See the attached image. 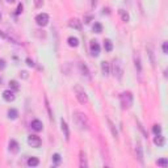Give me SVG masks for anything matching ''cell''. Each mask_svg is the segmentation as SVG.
I'll return each mask as SVG.
<instances>
[{"label":"cell","instance_id":"obj_1","mask_svg":"<svg viewBox=\"0 0 168 168\" xmlns=\"http://www.w3.org/2000/svg\"><path fill=\"white\" fill-rule=\"evenodd\" d=\"M74 122L76 126L81 130H89V121H88L87 116L81 112H75L74 113Z\"/></svg>","mask_w":168,"mask_h":168},{"label":"cell","instance_id":"obj_2","mask_svg":"<svg viewBox=\"0 0 168 168\" xmlns=\"http://www.w3.org/2000/svg\"><path fill=\"white\" fill-rule=\"evenodd\" d=\"M120 100H121V105L124 109H129L133 105V95H131V92H122L121 96H120Z\"/></svg>","mask_w":168,"mask_h":168},{"label":"cell","instance_id":"obj_3","mask_svg":"<svg viewBox=\"0 0 168 168\" xmlns=\"http://www.w3.org/2000/svg\"><path fill=\"white\" fill-rule=\"evenodd\" d=\"M75 91V95H76V99L80 104H87L88 103V95L87 92L84 91V88H81L80 85H75L74 88Z\"/></svg>","mask_w":168,"mask_h":168},{"label":"cell","instance_id":"obj_4","mask_svg":"<svg viewBox=\"0 0 168 168\" xmlns=\"http://www.w3.org/2000/svg\"><path fill=\"white\" fill-rule=\"evenodd\" d=\"M113 72H114V76L117 79L121 80L122 79V74H124V70H122V65L118 59L113 62Z\"/></svg>","mask_w":168,"mask_h":168},{"label":"cell","instance_id":"obj_5","mask_svg":"<svg viewBox=\"0 0 168 168\" xmlns=\"http://www.w3.org/2000/svg\"><path fill=\"white\" fill-rule=\"evenodd\" d=\"M36 21L40 26H46L49 24V15L47 13H40L36 16Z\"/></svg>","mask_w":168,"mask_h":168},{"label":"cell","instance_id":"obj_6","mask_svg":"<svg viewBox=\"0 0 168 168\" xmlns=\"http://www.w3.org/2000/svg\"><path fill=\"white\" fill-rule=\"evenodd\" d=\"M41 143H42V140H41V138L38 137V135H29L28 137V144L29 146L37 149V147L41 146Z\"/></svg>","mask_w":168,"mask_h":168},{"label":"cell","instance_id":"obj_7","mask_svg":"<svg viewBox=\"0 0 168 168\" xmlns=\"http://www.w3.org/2000/svg\"><path fill=\"white\" fill-rule=\"evenodd\" d=\"M3 99L5 100V101H8V103H12L13 100L16 99L15 92H13V91H11V89L4 91V92H3Z\"/></svg>","mask_w":168,"mask_h":168},{"label":"cell","instance_id":"obj_8","mask_svg":"<svg viewBox=\"0 0 168 168\" xmlns=\"http://www.w3.org/2000/svg\"><path fill=\"white\" fill-rule=\"evenodd\" d=\"M134 65H135L138 75H140V72H142V65H140V56L138 53H134Z\"/></svg>","mask_w":168,"mask_h":168},{"label":"cell","instance_id":"obj_9","mask_svg":"<svg viewBox=\"0 0 168 168\" xmlns=\"http://www.w3.org/2000/svg\"><path fill=\"white\" fill-rule=\"evenodd\" d=\"M89 47H91V54H92L93 56H97L100 54V45L97 44L96 41H92Z\"/></svg>","mask_w":168,"mask_h":168},{"label":"cell","instance_id":"obj_10","mask_svg":"<svg viewBox=\"0 0 168 168\" xmlns=\"http://www.w3.org/2000/svg\"><path fill=\"white\" fill-rule=\"evenodd\" d=\"M60 128H62V131L65 133V138L66 140L70 139V130H69V126H67V124H66L65 120H60Z\"/></svg>","mask_w":168,"mask_h":168},{"label":"cell","instance_id":"obj_11","mask_svg":"<svg viewBox=\"0 0 168 168\" xmlns=\"http://www.w3.org/2000/svg\"><path fill=\"white\" fill-rule=\"evenodd\" d=\"M154 143H155L158 147H162V146H164V143H165V139H164V137H163L162 134H156V137L154 138Z\"/></svg>","mask_w":168,"mask_h":168},{"label":"cell","instance_id":"obj_12","mask_svg":"<svg viewBox=\"0 0 168 168\" xmlns=\"http://www.w3.org/2000/svg\"><path fill=\"white\" fill-rule=\"evenodd\" d=\"M19 150H20L19 143H17L15 139H11L9 140V151L11 153H13V154H17L19 153Z\"/></svg>","mask_w":168,"mask_h":168},{"label":"cell","instance_id":"obj_13","mask_svg":"<svg viewBox=\"0 0 168 168\" xmlns=\"http://www.w3.org/2000/svg\"><path fill=\"white\" fill-rule=\"evenodd\" d=\"M79 165L81 168H87L88 163H87V158H85V153L84 151H80V158H79Z\"/></svg>","mask_w":168,"mask_h":168},{"label":"cell","instance_id":"obj_14","mask_svg":"<svg viewBox=\"0 0 168 168\" xmlns=\"http://www.w3.org/2000/svg\"><path fill=\"white\" fill-rule=\"evenodd\" d=\"M69 25L71 26V28L76 29V30H80V29H81V22L79 21L78 19H72V20H70Z\"/></svg>","mask_w":168,"mask_h":168},{"label":"cell","instance_id":"obj_15","mask_svg":"<svg viewBox=\"0 0 168 168\" xmlns=\"http://www.w3.org/2000/svg\"><path fill=\"white\" fill-rule=\"evenodd\" d=\"M42 128H44V125H42V122L40 121V120H34V121H32V129L36 131H41L42 130Z\"/></svg>","mask_w":168,"mask_h":168},{"label":"cell","instance_id":"obj_16","mask_svg":"<svg viewBox=\"0 0 168 168\" xmlns=\"http://www.w3.org/2000/svg\"><path fill=\"white\" fill-rule=\"evenodd\" d=\"M135 154H137V158L139 159V162L143 164V153H142V147L139 143H137V146H135Z\"/></svg>","mask_w":168,"mask_h":168},{"label":"cell","instance_id":"obj_17","mask_svg":"<svg viewBox=\"0 0 168 168\" xmlns=\"http://www.w3.org/2000/svg\"><path fill=\"white\" fill-rule=\"evenodd\" d=\"M101 71H103V74L105 75H109V72H110V69H109V63L108 62H101Z\"/></svg>","mask_w":168,"mask_h":168},{"label":"cell","instance_id":"obj_18","mask_svg":"<svg viewBox=\"0 0 168 168\" xmlns=\"http://www.w3.org/2000/svg\"><path fill=\"white\" fill-rule=\"evenodd\" d=\"M40 164V160H38L37 158H34V156H32V158L28 159V165L29 167H36V165Z\"/></svg>","mask_w":168,"mask_h":168},{"label":"cell","instance_id":"obj_19","mask_svg":"<svg viewBox=\"0 0 168 168\" xmlns=\"http://www.w3.org/2000/svg\"><path fill=\"white\" fill-rule=\"evenodd\" d=\"M69 45L71 47H78V45H79V40L76 37H69Z\"/></svg>","mask_w":168,"mask_h":168},{"label":"cell","instance_id":"obj_20","mask_svg":"<svg viewBox=\"0 0 168 168\" xmlns=\"http://www.w3.org/2000/svg\"><path fill=\"white\" fill-rule=\"evenodd\" d=\"M17 116H19V113H17L16 109H9V110H8V118L9 120H16Z\"/></svg>","mask_w":168,"mask_h":168},{"label":"cell","instance_id":"obj_21","mask_svg":"<svg viewBox=\"0 0 168 168\" xmlns=\"http://www.w3.org/2000/svg\"><path fill=\"white\" fill-rule=\"evenodd\" d=\"M120 15H121V17H122V21L129 22V20H130V16H129V13L126 12V11L120 9Z\"/></svg>","mask_w":168,"mask_h":168},{"label":"cell","instance_id":"obj_22","mask_svg":"<svg viewBox=\"0 0 168 168\" xmlns=\"http://www.w3.org/2000/svg\"><path fill=\"white\" fill-rule=\"evenodd\" d=\"M104 49H105L106 51H112V50H113L112 41H110V40H105V41H104Z\"/></svg>","mask_w":168,"mask_h":168},{"label":"cell","instance_id":"obj_23","mask_svg":"<svg viewBox=\"0 0 168 168\" xmlns=\"http://www.w3.org/2000/svg\"><path fill=\"white\" fill-rule=\"evenodd\" d=\"M79 67H80V70H81V72H83V75H85L87 78H89V71H88L87 66L83 65V63H80V65H79Z\"/></svg>","mask_w":168,"mask_h":168},{"label":"cell","instance_id":"obj_24","mask_svg":"<svg viewBox=\"0 0 168 168\" xmlns=\"http://www.w3.org/2000/svg\"><path fill=\"white\" fill-rule=\"evenodd\" d=\"M93 32H95V33H101V32H103V25L100 24V22H95Z\"/></svg>","mask_w":168,"mask_h":168},{"label":"cell","instance_id":"obj_25","mask_svg":"<svg viewBox=\"0 0 168 168\" xmlns=\"http://www.w3.org/2000/svg\"><path fill=\"white\" fill-rule=\"evenodd\" d=\"M106 121H108V124H109V128H110V130H112V134L113 135H114L116 138H117V135H118V134H117V130H116V128H114V125L112 124V121H110V120H106Z\"/></svg>","mask_w":168,"mask_h":168},{"label":"cell","instance_id":"obj_26","mask_svg":"<svg viewBox=\"0 0 168 168\" xmlns=\"http://www.w3.org/2000/svg\"><path fill=\"white\" fill-rule=\"evenodd\" d=\"M9 87L12 88L13 91H19L20 85H19V83H17L16 80H11V81H9Z\"/></svg>","mask_w":168,"mask_h":168},{"label":"cell","instance_id":"obj_27","mask_svg":"<svg viewBox=\"0 0 168 168\" xmlns=\"http://www.w3.org/2000/svg\"><path fill=\"white\" fill-rule=\"evenodd\" d=\"M156 163H158V165H160V167H167V165H168V160H167V159H165V158H163V159H159V160H158V162H156Z\"/></svg>","mask_w":168,"mask_h":168},{"label":"cell","instance_id":"obj_28","mask_svg":"<svg viewBox=\"0 0 168 168\" xmlns=\"http://www.w3.org/2000/svg\"><path fill=\"white\" fill-rule=\"evenodd\" d=\"M53 162H54V165H58L60 163V155L59 154H54L53 155Z\"/></svg>","mask_w":168,"mask_h":168},{"label":"cell","instance_id":"obj_29","mask_svg":"<svg viewBox=\"0 0 168 168\" xmlns=\"http://www.w3.org/2000/svg\"><path fill=\"white\" fill-rule=\"evenodd\" d=\"M153 131H154V134H160L162 133V128H160V125H154V128H153Z\"/></svg>","mask_w":168,"mask_h":168},{"label":"cell","instance_id":"obj_30","mask_svg":"<svg viewBox=\"0 0 168 168\" xmlns=\"http://www.w3.org/2000/svg\"><path fill=\"white\" fill-rule=\"evenodd\" d=\"M44 0H34V4H36V7L37 8H42V5H44Z\"/></svg>","mask_w":168,"mask_h":168},{"label":"cell","instance_id":"obj_31","mask_svg":"<svg viewBox=\"0 0 168 168\" xmlns=\"http://www.w3.org/2000/svg\"><path fill=\"white\" fill-rule=\"evenodd\" d=\"M163 53L164 54L168 53V42H164V44H163Z\"/></svg>","mask_w":168,"mask_h":168},{"label":"cell","instance_id":"obj_32","mask_svg":"<svg viewBox=\"0 0 168 168\" xmlns=\"http://www.w3.org/2000/svg\"><path fill=\"white\" fill-rule=\"evenodd\" d=\"M5 69V60L4 59H0V71Z\"/></svg>","mask_w":168,"mask_h":168},{"label":"cell","instance_id":"obj_33","mask_svg":"<svg viewBox=\"0 0 168 168\" xmlns=\"http://www.w3.org/2000/svg\"><path fill=\"white\" fill-rule=\"evenodd\" d=\"M96 5H97V0H91V8H92V9H95V8H96Z\"/></svg>","mask_w":168,"mask_h":168},{"label":"cell","instance_id":"obj_34","mask_svg":"<svg viewBox=\"0 0 168 168\" xmlns=\"http://www.w3.org/2000/svg\"><path fill=\"white\" fill-rule=\"evenodd\" d=\"M26 63H28V66H30V67H34V62H33L30 58H26Z\"/></svg>","mask_w":168,"mask_h":168},{"label":"cell","instance_id":"obj_35","mask_svg":"<svg viewBox=\"0 0 168 168\" xmlns=\"http://www.w3.org/2000/svg\"><path fill=\"white\" fill-rule=\"evenodd\" d=\"M21 12H22V4H19V7H17V11H16V13H17V15H20Z\"/></svg>","mask_w":168,"mask_h":168},{"label":"cell","instance_id":"obj_36","mask_svg":"<svg viewBox=\"0 0 168 168\" xmlns=\"http://www.w3.org/2000/svg\"><path fill=\"white\" fill-rule=\"evenodd\" d=\"M20 75H21V76H22L24 79H26V78H28V72H26V71H22Z\"/></svg>","mask_w":168,"mask_h":168},{"label":"cell","instance_id":"obj_37","mask_svg":"<svg viewBox=\"0 0 168 168\" xmlns=\"http://www.w3.org/2000/svg\"><path fill=\"white\" fill-rule=\"evenodd\" d=\"M7 1H9V3H13V1H15V0H7Z\"/></svg>","mask_w":168,"mask_h":168},{"label":"cell","instance_id":"obj_38","mask_svg":"<svg viewBox=\"0 0 168 168\" xmlns=\"http://www.w3.org/2000/svg\"><path fill=\"white\" fill-rule=\"evenodd\" d=\"M0 83H1V78H0Z\"/></svg>","mask_w":168,"mask_h":168},{"label":"cell","instance_id":"obj_39","mask_svg":"<svg viewBox=\"0 0 168 168\" xmlns=\"http://www.w3.org/2000/svg\"><path fill=\"white\" fill-rule=\"evenodd\" d=\"M0 19H1V15H0Z\"/></svg>","mask_w":168,"mask_h":168}]
</instances>
